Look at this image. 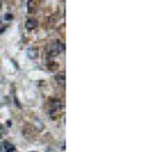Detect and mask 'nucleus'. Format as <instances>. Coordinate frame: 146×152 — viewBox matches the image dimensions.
Here are the masks:
<instances>
[{
	"mask_svg": "<svg viewBox=\"0 0 146 152\" xmlns=\"http://www.w3.org/2000/svg\"><path fill=\"white\" fill-rule=\"evenodd\" d=\"M4 148H5V152H16L15 145H12L9 141H4Z\"/></svg>",
	"mask_w": 146,
	"mask_h": 152,
	"instance_id": "nucleus-5",
	"label": "nucleus"
},
{
	"mask_svg": "<svg viewBox=\"0 0 146 152\" xmlns=\"http://www.w3.org/2000/svg\"><path fill=\"white\" fill-rule=\"evenodd\" d=\"M51 107H53L54 110H61V108L64 107V104H62V101H61V100L54 99V100L51 101Z\"/></svg>",
	"mask_w": 146,
	"mask_h": 152,
	"instance_id": "nucleus-4",
	"label": "nucleus"
},
{
	"mask_svg": "<svg viewBox=\"0 0 146 152\" xmlns=\"http://www.w3.org/2000/svg\"><path fill=\"white\" fill-rule=\"evenodd\" d=\"M3 26H4V24H3V20L0 18V27H3Z\"/></svg>",
	"mask_w": 146,
	"mask_h": 152,
	"instance_id": "nucleus-8",
	"label": "nucleus"
},
{
	"mask_svg": "<svg viewBox=\"0 0 146 152\" xmlns=\"http://www.w3.org/2000/svg\"><path fill=\"white\" fill-rule=\"evenodd\" d=\"M1 9H3V3L0 1V10H1Z\"/></svg>",
	"mask_w": 146,
	"mask_h": 152,
	"instance_id": "nucleus-9",
	"label": "nucleus"
},
{
	"mask_svg": "<svg viewBox=\"0 0 146 152\" xmlns=\"http://www.w3.org/2000/svg\"><path fill=\"white\" fill-rule=\"evenodd\" d=\"M62 51H65V43H62L61 40H55L50 44V55L56 56Z\"/></svg>",
	"mask_w": 146,
	"mask_h": 152,
	"instance_id": "nucleus-1",
	"label": "nucleus"
},
{
	"mask_svg": "<svg viewBox=\"0 0 146 152\" xmlns=\"http://www.w3.org/2000/svg\"><path fill=\"white\" fill-rule=\"evenodd\" d=\"M38 24H39L38 20H35L34 17H29V18L26 21V28H27L28 31H33V29H35L36 27H38Z\"/></svg>",
	"mask_w": 146,
	"mask_h": 152,
	"instance_id": "nucleus-2",
	"label": "nucleus"
},
{
	"mask_svg": "<svg viewBox=\"0 0 146 152\" xmlns=\"http://www.w3.org/2000/svg\"><path fill=\"white\" fill-rule=\"evenodd\" d=\"M55 79H56V82H57L60 85H65V82H66L65 72H58V73L55 75Z\"/></svg>",
	"mask_w": 146,
	"mask_h": 152,
	"instance_id": "nucleus-3",
	"label": "nucleus"
},
{
	"mask_svg": "<svg viewBox=\"0 0 146 152\" xmlns=\"http://www.w3.org/2000/svg\"><path fill=\"white\" fill-rule=\"evenodd\" d=\"M28 57L29 58H32V60H34V58H36V57H38V50H36V49H29L28 50Z\"/></svg>",
	"mask_w": 146,
	"mask_h": 152,
	"instance_id": "nucleus-6",
	"label": "nucleus"
},
{
	"mask_svg": "<svg viewBox=\"0 0 146 152\" xmlns=\"http://www.w3.org/2000/svg\"><path fill=\"white\" fill-rule=\"evenodd\" d=\"M4 18H5V21H11L12 18H14V16H12V14H6L4 16Z\"/></svg>",
	"mask_w": 146,
	"mask_h": 152,
	"instance_id": "nucleus-7",
	"label": "nucleus"
}]
</instances>
